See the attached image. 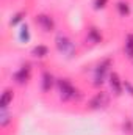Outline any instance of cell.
Here are the masks:
<instances>
[{
    "instance_id": "e0dca14e",
    "label": "cell",
    "mask_w": 133,
    "mask_h": 135,
    "mask_svg": "<svg viewBox=\"0 0 133 135\" xmlns=\"http://www.w3.org/2000/svg\"><path fill=\"white\" fill-rule=\"evenodd\" d=\"M106 2H108V0H96V2H94V5H96V8H97V9H100V8H105Z\"/></svg>"
},
{
    "instance_id": "4fadbf2b",
    "label": "cell",
    "mask_w": 133,
    "mask_h": 135,
    "mask_svg": "<svg viewBox=\"0 0 133 135\" xmlns=\"http://www.w3.org/2000/svg\"><path fill=\"white\" fill-rule=\"evenodd\" d=\"M9 123V115L6 113V108H2V113H0V126H6Z\"/></svg>"
},
{
    "instance_id": "8fae6325",
    "label": "cell",
    "mask_w": 133,
    "mask_h": 135,
    "mask_svg": "<svg viewBox=\"0 0 133 135\" xmlns=\"http://www.w3.org/2000/svg\"><path fill=\"white\" fill-rule=\"evenodd\" d=\"M117 9H119V14L121 16H129V13H130V6H129V3H124V2H119L117 3Z\"/></svg>"
},
{
    "instance_id": "52a82bcc",
    "label": "cell",
    "mask_w": 133,
    "mask_h": 135,
    "mask_svg": "<svg viewBox=\"0 0 133 135\" xmlns=\"http://www.w3.org/2000/svg\"><path fill=\"white\" fill-rule=\"evenodd\" d=\"M108 65H110L108 60L103 61L102 65H99L97 71H96V85H99V83L103 82V77H105V72H106V69H108Z\"/></svg>"
},
{
    "instance_id": "2e32d148",
    "label": "cell",
    "mask_w": 133,
    "mask_h": 135,
    "mask_svg": "<svg viewBox=\"0 0 133 135\" xmlns=\"http://www.w3.org/2000/svg\"><path fill=\"white\" fill-rule=\"evenodd\" d=\"M22 17H24V13H19V14H16V16H14V19H11V25H16L19 21H22Z\"/></svg>"
},
{
    "instance_id": "7a4b0ae2",
    "label": "cell",
    "mask_w": 133,
    "mask_h": 135,
    "mask_svg": "<svg viewBox=\"0 0 133 135\" xmlns=\"http://www.w3.org/2000/svg\"><path fill=\"white\" fill-rule=\"evenodd\" d=\"M55 41H57V47H58L60 52L67 54V55H70V54L74 52V44H72V41H70L67 36H64V35H58Z\"/></svg>"
},
{
    "instance_id": "5b68a950",
    "label": "cell",
    "mask_w": 133,
    "mask_h": 135,
    "mask_svg": "<svg viewBox=\"0 0 133 135\" xmlns=\"http://www.w3.org/2000/svg\"><path fill=\"white\" fill-rule=\"evenodd\" d=\"M106 102H108L106 94H105V93H99V94H96V96L91 99L89 107H91V108H102V107L106 105Z\"/></svg>"
},
{
    "instance_id": "30bf717a",
    "label": "cell",
    "mask_w": 133,
    "mask_h": 135,
    "mask_svg": "<svg viewBox=\"0 0 133 135\" xmlns=\"http://www.w3.org/2000/svg\"><path fill=\"white\" fill-rule=\"evenodd\" d=\"M47 54H49V49H47L45 46H36L33 49V55L38 57V58H42V57H45Z\"/></svg>"
},
{
    "instance_id": "9c48e42d",
    "label": "cell",
    "mask_w": 133,
    "mask_h": 135,
    "mask_svg": "<svg viewBox=\"0 0 133 135\" xmlns=\"http://www.w3.org/2000/svg\"><path fill=\"white\" fill-rule=\"evenodd\" d=\"M11 101H13V93L11 91H5L3 96H2V101H0V107L2 108H6Z\"/></svg>"
},
{
    "instance_id": "8992f818",
    "label": "cell",
    "mask_w": 133,
    "mask_h": 135,
    "mask_svg": "<svg viewBox=\"0 0 133 135\" xmlns=\"http://www.w3.org/2000/svg\"><path fill=\"white\" fill-rule=\"evenodd\" d=\"M110 85H111V88H113V91H114L116 94H121V93H122V83H121L117 74L113 72V74L110 75Z\"/></svg>"
},
{
    "instance_id": "6da1fadb",
    "label": "cell",
    "mask_w": 133,
    "mask_h": 135,
    "mask_svg": "<svg viewBox=\"0 0 133 135\" xmlns=\"http://www.w3.org/2000/svg\"><path fill=\"white\" fill-rule=\"evenodd\" d=\"M58 88H60V94H61V98L63 99H75V96H77V90L70 85V82L66 80V79H60L58 80Z\"/></svg>"
},
{
    "instance_id": "277c9868",
    "label": "cell",
    "mask_w": 133,
    "mask_h": 135,
    "mask_svg": "<svg viewBox=\"0 0 133 135\" xmlns=\"http://www.w3.org/2000/svg\"><path fill=\"white\" fill-rule=\"evenodd\" d=\"M36 22L39 24V27H41L44 32L53 30V21H52V17H49V16H45V14L38 16V17H36Z\"/></svg>"
},
{
    "instance_id": "7c38bea8",
    "label": "cell",
    "mask_w": 133,
    "mask_h": 135,
    "mask_svg": "<svg viewBox=\"0 0 133 135\" xmlns=\"http://www.w3.org/2000/svg\"><path fill=\"white\" fill-rule=\"evenodd\" d=\"M88 38H89L93 42H100V41H102V36H100V33L97 32V28H91V30H89V35H88Z\"/></svg>"
},
{
    "instance_id": "ba28073f",
    "label": "cell",
    "mask_w": 133,
    "mask_h": 135,
    "mask_svg": "<svg viewBox=\"0 0 133 135\" xmlns=\"http://www.w3.org/2000/svg\"><path fill=\"white\" fill-rule=\"evenodd\" d=\"M52 85H53V77L49 72H44V75H42V88H44V91H49L52 88Z\"/></svg>"
},
{
    "instance_id": "9a60e30c",
    "label": "cell",
    "mask_w": 133,
    "mask_h": 135,
    "mask_svg": "<svg viewBox=\"0 0 133 135\" xmlns=\"http://www.w3.org/2000/svg\"><path fill=\"white\" fill-rule=\"evenodd\" d=\"M124 50H125V54H127L130 58H133V44H130V42L125 41V47H124Z\"/></svg>"
},
{
    "instance_id": "3957f363",
    "label": "cell",
    "mask_w": 133,
    "mask_h": 135,
    "mask_svg": "<svg viewBox=\"0 0 133 135\" xmlns=\"http://www.w3.org/2000/svg\"><path fill=\"white\" fill-rule=\"evenodd\" d=\"M28 79H30V66H22L16 74H14V80H16L17 83H21V85L27 83Z\"/></svg>"
},
{
    "instance_id": "ac0fdd59",
    "label": "cell",
    "mask_w": 133,
    "mask_h": 135,
    "mask_svg": "<svg viewBox=\"0 0 133 135\" xmlns=\"http://www.w3.org/2000/svg\"><path fill=\"white\" fill-rule=\"evenodd\" d=\"M127 42H130V44H133V33L127 36Z\"/></svg>"
},
{
    "instance_id": "5bb4252c",
    "label": "cell",
    "mask_w": 133,
    "mask_h": 135,
    "mask_svg": "<svg viewBox=\"0 0 133 135\" xmlns=\"http://www.w3.org/2000/svg\"><path fill=\"white\" fill-rule=\"evenodd\" d=\"M19 38H21L22 41H28V39H30V32H28V27H27V25H24V27L21 28Z\"/></svg>"
}]
</instances>
